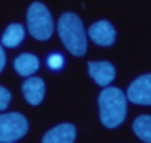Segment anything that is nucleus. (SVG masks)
Instances as JSON below:
<instances>
[{
	"label": "nucleus",
	"mask_w": 151,
	"mask_h": 143,
	"mask_svg": "<svg viewBox=\"0 0 151 143\" xmlns=\"http://www.w3.org/2000/svg\"><path fill=\"white\" fill-rule=\"evenodd\" d=\"M100 120L105 128H117L126 118V95L121 88H103L100 97Z\"/></svg>",
	"instance_id": "f257e3e1"
},
{
	"label": "nucleus",
	"mask_w": 151,
	"mask_h": 143,
	"mask_svg": "<svg viewBox=\"0 0 151 143\" xmlns=\"http://www.w3.org/2000/svg\"><path fill=\"white\" fill-rule=\"evenodd\" d=\"M12 143H14V141H12Z\"/></svg>",
	"instance_id": "dca6fc26"
},
{
	"label": "nucleus",
	"mask_w": 151,
	"mask_h": 143,
	"mask_svg": "<svg viewBox=\"0 0 151 143\" xmlns=\"http://www.w3.org/2000/svg\"><path fill=\"white\" fill-rule=\"evenodd\" d=\"M88 74L94 78V82L98 86L107 88L115 78V67L109 61H90L88 63Z\"/></svg>",
	"instance_id": "423d86ee"
},
{
	"label": "nucleus",
	"mask_w": 151,
	"mask_h": 143,
	"mask_svg": "<svg viewBox=\"0 0 151 143\" xmlns=\"http://www.w3.org/2000/svg\"><path fill=\"white\" fill-rule=\"evenodd\" d=\"M75 137H77V128L65 122L48 130L42 137V143H75Z\"/></svg>",
	"instance_id": "6e6552de"
},
{
	"label": "nucleus",
	"mask_w": 151,
	"mask_h": 143,
	"mask_svg": "<svg viewBox=\"0 0 151 143\" xmlns=\"http://www.w3.org/2000/svg\"><path fill=\"white\" fill-rule=\"evenodd\" d=\"M25 38V27L19 23H12L2 34V46L6 48H17Z\"/></svg>",
	"instance_id": "9b49d317"
},
{
	"label": "nucleus",
	"mask_w": 151,
	"mask_h": 143,
	"mask_svg": "<svg viewBox=\"0 0 151 143\" xmlns=\"http://www.w3.org/2000/svg\"><path fill=\"white\" fill-rule=\"evenodd\" d=\"M58 33L63 46L73 55H84L86 54V33L81 17L73 11H65L59 15L58 21Z\"/></svg>",
	"instance_id": "f03ea898"
},
{
	"label": "nucleus",
	"mask_w": 151,
	"mask_h": 143,
	"mask_svg": "<svg viewBox=\"0 0 151 143\" xmlns=\"http://www.w3.org/2000/svg\"><path fill=\"white\" fill-rule=\"evenodd\" d=\"M134 134L144 143H151V117L149 114H140L132 124Z\"/></svg>",
	"instance_id": "f8f14e48"
},
{
	"label": "nucleus",
	"mask_w": 151,
	"mask_h": 143,
	"mask_svg": "<svg viewBox=\"0 0 151 143\" xmlns=\"http://www.w3.org/2000/svg\"><path fill=\"white\" fill-rule=\"evenodd\" d=\"M48 65L52 67V69H59V67L63 65V55L61 54H52L50 55V59H48Z\"/></svg>",
	"instance_id": "4468645a"
},
{
	"label": "nucleus",
	"mask_w": 151,
	"mask_h": 143,
	"mask_svg": "<svg viewBox=\"0 0 151 143\" xmlns=\"http://www.w3.org/2000/svg\"><path fill=\"white\" fill-rule=\"evenodd\" d=\"M4 65H6V54H4V46L0 44V73H2Z\"/></svg>",
	"instance_id": "2eb2a0df"
},
{
	"label": "nucleus",
	"mask_w": 151,
	"mask_h": 143,
	"mask_svg": "<svg viewBox=\"0 0 151 143\" xmlns=\"http://www.w3.org/2000/svg\"><path fill=\"white\" fill-rule=\"evenodd\" d=\"M38 65H40V61H38V57L33 55V54H21V55H17L15 61H14V69L17 71V74H21V77H33L38 71Z\"/></svg>",
	"instance_id": "9d476101"
},
{
	"label": "nucleus",
	"mask_w": 151,
	"mask_h": 143,
	"mask_svg": "<svg viewBox=\"0 0 151 143\" xmlns=\"http://www.w3.org/2000/svg\"><path fill=\"white\" fill-rule=\"evenodd\" d=\"M29 130V122L21 113L0 114V143H12L21 139Z\"/></svg>",
	"instance_id": "20e7f679"
},
{
	"label": "nucleus",
	"mask_w": 151,
	"mask_h": 143,
	"mask_svg": "<svg viewBox=\"0 0 151 143\" xmlns=\"http://www.w3.org/2000/svg\"><path fill=\"white\" fill-rule=\"evenodd\" d=\"M88 34H90V40L96 42L98 46H111L115 42V29L105 19L96 21L94 25H90Z\"/></svg>",
	"instance_id": "0eeeda50"
},
{
	"label": "nucleus",
	"mask_w": 151,
	"mask_h": 143,
	"mask_svg": "<svg viewBox=\"0 0 151 143\" xmlns=\"http://www.w3.org/2000/svg\"><path fill=\"white\" fill-rule=\"evenodd\" d=\"M21 90H23L25 99L31 105H38V103L44 99V94H46L44 80L38 78V77H27V80L23 82V86H21Z\"/></svg>",
	"instance_id": "1a4fd4ad"
},
{
	"label": "nucleus",
	"mask_w": 151,
	"mask_h": 143,
	"mask_svg": "<svg viewBox=\"0 0 151 143\" xmlns=\"http://www.w3.org/2000/svg\"><path fill=\"white\" fill-rule=\"evenodd\" d=\"M27 27L29 34L37 40H48L54 33V19L50 10L42 2H33L27 10Z\"/></svg>",
	"instance_id": "7ed1b4c3"
},
{
	"label": "nucleus",
	"mask_w": 151,
	"mask_h": 143,
	"mask_svg": "<svg viewBox=\"0 0 151 143\" xmlns=\"http://www.w3.org/2000/svg\"><path fill=\"white\" fill-rule=\"evenodd\" d=\"M126 101L138 103V105H151V74H142L140 78L128 86Z\"/></svg>",
	"instance_id": "39448f33"
},
{
	"label": "nucleus",
	"mask_w": 151,
	"mask_h": 143,
	"mask_svg": "<svg viewBox=\"0 0 151 143\" xmlns=\"http://www.w3.org/2000/svg\"><path fill=\"white\" fill-rule=\"evenodd\" d=\"M10 101H12V94H10V90H6L4 86H0V111H4L8 105H10Z\"/></svg>",
	"instance_id": "ddd939ff"
}]
</instances>
